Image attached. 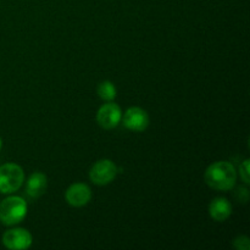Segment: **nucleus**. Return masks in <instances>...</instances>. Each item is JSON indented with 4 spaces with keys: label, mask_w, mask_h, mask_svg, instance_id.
I'll use <instances>...</instances> for the list:
<instances>
[{
    "label": "nucleus",
    "mask_w": 250,
    "mask_h": 250,
    "mask_svg": "<svg viewBox=\"0 0 250 250\" xmlns=\"http://www.w3.org/2000/svg\"><path fill=\"white\" fill-rule=\"evenodd\" d=\"M204 178L212 189L229 190L237 182V171L229 161H216L207 168Z\"/></svg>",
    "instance_id": "nucleus-1"
},
{
    "label": "nucleus",
    "mask_w": 250,
    "mask_h": 250,
    "mask_svg": "<svg viewBox=\"0 0 250 250\" xmlns=\"http://www.w3.org/2000/svg\"><path fill=\"white\" fill-rule=\"evenodd\" d=\"M27 215V203L23 198L11 195L0 203V222L5 226L20 224Z\"/></svg>",
    "instance_id": "nucleus-2"
},
{
    "label": "nucleus",
    "mask_w": 250,
    "mask_h": 250,
    "mask_svg": "<svg viewBox=\"0 0 250 250\" xmlns=\"http://www.w3.org/2000/svg\"><path fill=\"white\" fill-rule=\"evenodd\" d=\"M24 181V173L21 166L7 163L0 166V193L11 194L21 188Z\"/></svg>",
    "instance_id": "nucleus-3"
},
{
    "label": "nucleus",
    "mask_w": 250,
    "mask_h": 250,
    "mask_svg": "<svg viewBox=\"0 0 250 250\" xmlns=\"http://www.w3.org/2000/svg\"><path fill=\"white\" fill-rule=\"evenodd\" d=\"M117 175V166L114 161L109 159H103L97 161L89 171V178L94 185L105 186L109 185Z\"/></svg>",
    "instance_id": "nucleus-4"
},
{
    "label": "nucleus",
    "mask_w": 250,
    "mask_h": 250,
    "mask_svg": "<svg viewBox=\"0 0 250 250\" xmlns=\"http://www.w3.org/2000/svg\"><path fill=\"white\" fill-rule=\"evenodd\" d=\"M122 119L121 107L112 102L102 105L97 112V121L104 129H112L119 126Z\"/></svg>",
    "instance_id": "nucleus-5"
},
{
    "label": "nucleus",
    "mask_w": 250,
    "mask_h": 250,
    "mask_svg": "<svg viewBox=\"0 0 250 250\" xmlns=\"http://www.w3.org/2000/svg\"><path fill=\"white\" fill-rule=\"evenodd\" d=\"M122 122L127 129L133 132H143L149 126V115L142 107H129L122 116Z\"/></svg>",
    "instance_id": "nucleus-6"
},
{
    "label": "nucleus",
    "mask_w": 250,
    "mask_h": 250,
    "mask_svg": "<svg viewBox=\"0 0 250 250\" xmlns=\"http://www.w3.org/2000/svg\"><path fill=\"white\" fill-rule=\"evenodd\" d=\"M32 234L24 229H11L2 234V244L7 249H28L32 246Z\"/></svg>",
    "instance_id": "nucleus-7"
},
{
    "label": "nucleus",
    "mask_w": 250,
    "mask_h": 250,
    "mask_svg": "<svg viewBox=\"0 0 250 250\" xmlns=\"http://www.w3.org/2000/svg\"><path fill=\"white\" fill-rule=\"evenodd\" d=\"M65 198L71 207H84L92 199V190L84 183H73L65 192Z\"/></svg>",
    "instance_id": "nucleus-8"
},
{
    "label": "nucleus",
    "mask_w": 250,
    "mask_h": 250,
    "mask_svg": "<svg viewBox=\"0 0 250 250\" xmlns=\"http://www.w3.org/2000/svg\"><path fill=\"white\" fill-rule=\"evenodd\" d=\"M48 187V178L42 172H33L26 183V194L31 199H37L45 193Z\"/></svg>",
    "instance_id": "nucleus-9"
},
{
    "label": "nucleus",
    "mask_w": 250,
    "mask_h": 250,
    "mask_svg": "<svg viewBox=\"0 0 250 250\" xmlns=\"http://www.w3.org/2000/svg\"><path fill=\"white\" fill-rule=\"evenodd\" d=\"M232 205L226 198H215L209 204V215L217 222H224L231 216Z\"/></svg>",
    "instance_id": "nucleus-10"
},
{
    "label": "nucleus",
    "mask_w": 250,
    "mask_h": 250,
    "mask_svg": "<svg viewBox=\"0 0 250 250\" xmlns=\"http://www.w3.org/2000/svg\"><path fill=\"white\" fill-rule=\"evenodd\" d=\"M98 95L105 102H112L116 98V88L110 81H104L98 85Z\"/></svg>",
    "instance_id": "nucleus-11"
},
{
    "label": "nucleus",
    "mask_w": 250,
    "mask_h": 250,
    "mask_svg": "<svg viewBox=\"0 0 250 250\" xmlns=\"http://www.w3.org/2000/svg\"><path fill=\"white\" fill-rule=\"evenodd\" d=\"M233 247L238 250H249L250 249V242L247 236H238L234 238Z\"/></svg>",
    "instance_id": "nucleus-12"
},
{
    "label": "nucleus",
    "mask_w": 250,
    "mask_h": 250,
    "mask_svg": "<svg viewBox=\"0 0 250 250\" xmlns=\"http://www.w3.org/2000/svg\"><path fill=\"white\" fill-rule=\"evenodd\" d=\"M239 175H241V178L243 180V182L246 183V185H249V159H246V160L241 164V166H239Z\"/></svg>",
    "instance_id": "nucleus-13"
},
{
    "label": "nucleus",
    "mask_w": 250,
    "mask_h": 250,
    "mask_svg": "<svg viewBox=\"0 0 250 250\" xmlns=\"http://www.w3.org/2000/svg\"><path fill=\"white\" fill-rule=\"evenodd\" d=\"M236 197L239 202L247 203L248 202V198H249V190L244 187H239L236 192Z\"/></svg>",
    "instance_id": "nucleus-14"
},
{
    "label": "nucleus",
    "mask_w": 250,
    "mask_h": 250,
    "mask_svg": "<svg viewBox=\"0 0 250 250\" xmlns=\"http://www.w3.org/2000/svg\"><path fill=\"white\" fill-rule=\"evenodd\" d=\"M1 146H2V142H1V138H0V149H1Z\"/></svg>",
    "instance_id": "nucleus-15"
}]
</instances>
